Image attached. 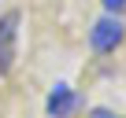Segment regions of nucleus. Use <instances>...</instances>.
Wrapping results in <instances>:
<instances>
[{
    "label": "nucleus",
    "instance_id": "20e7f679",
    "mask_svg": "<svg viewBox=\"0 0 126 118\" xmlns=\"http://www.w3.org/2000/svg\"><path fill=\"white\" fill-rule=\"evenodd\" d=\"M100 4H104V8L111 11V15H119V11L126 8V0H100Z\"/></svg>",
    "mask_w": 126,
    "mask_h": 118
},
{
    "label": "nucleus",
    "instance_id": "f257e3e1",
    "mask_svg": "<svg viewBox=\"0 0 126 118\" xmlns=\"http://www.w3.org/2000/svg\"><path fill=\"white\" fill-rule=\"evenodd\" d=\"M19 26H22L19 11H4L0 15V74L15 70V59H19Z\"/></svg>",
    "mask_w": 126,
    "mask_h": 118
},
{
    "label": "nucleus",
    "instance_id": "f03ea898",
    "mask_svg": "<svg viewBox=\"0 0 126 118\" xmlns=\"http://www.w3.org/2000/svg\"><path fill=\"white\" fill-rule=\"evenodd\" d=\"M122 37H126V26L119 22V15H104V19H96L93 30H89L93 52H115V48L122 44Z\"/></svg>",
    "mask_w": 126,
    "mask_h": 118
},
{
    "label": "nucleus",
    "instance_id": "39448f33",
    "mask_svg": "<svg viewBox=\"0 0 126 118\" xmlns=\"http://www.w3.org/2000/svg\"><path fill=\"white\" fill-rule=\"evenodd\" d=\"M93 118H119V114H111L108 107H96V111H93Z\"/></svg>",
    "mask_w": 126,
    "mask_h": 118
},
{
    "label": "nucleus",
    "instance_id": "7ed1b4c3",
    "mask_svg": "<svg viewBox=\"0 0 126 118\" xmlns=\"http://www.w3.org/2000/svg\"><path fill=\"white\" fill-rule=\"evenodd\" d=\"M78 103H82V100H78V92H74L71 85H63V81H59V85L48 92V100H45V111H48L52 118H71V114L78 111Z\"/></svg>",
    "mask_w": 126,
    "mask_h": 118
}]
</instances>
